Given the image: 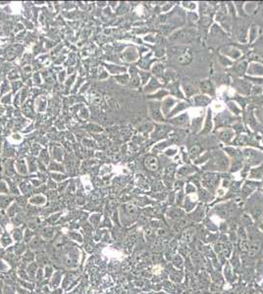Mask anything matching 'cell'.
<instances>
[{"label":"cell","instance_id":"cell-1","mask_svg":"<svg viewBox=\"0 0 263 294\" xmlns=\"http://www.w3.org/2000/svg\"><path fill=\"white\" fill-rule=\"evenodd\" d=\"M145 166L147 169H149V170H156L158 168V162L155 158L148 157V158H146Z\"/></svg>","mask_w":263,"mask_h":294}]
</instances>
